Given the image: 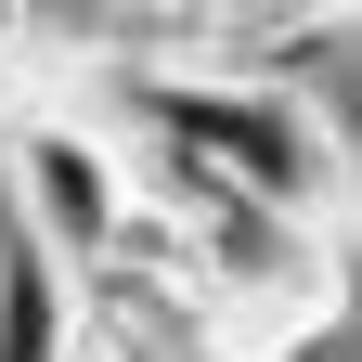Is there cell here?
Returning a JSON list of instances; mask_svg holds the SVG:
<instances>
[{
	"label": "cell",
	"mask_w": 362,
	"mask_h": 362,
	"mask_svg": "<svg viewBox=\"0 0 362 362\" xmlns=\"http://www.w3.org/2000/svg\"><path fill=\"white\" fill-rule=\"evenodd\" d=\"M90 117H104L117 143H168V156H194V168H220V181H246V194L285 207V220L349 233V129L310 117L298 90H272V78L104 52V65H90Z\"/></svg>",
	"instance_id": "cell-1"
},
{
	"label": "cell",
	"mask_w": 362,
	"mask_h": 362,
	"mask_svg": "<svg viewBox=\"0 0 362 362\" xmlns=\"http://www.w3.org/2000/svg\"><path fill=\"white\" fill-rule=\"evenodd\" d=\"M13 143H0V194H13V220L39 246H52L65 272L78 259H104L129 233V143L90 104H26V117H0Z\"/></svg>",
	"instance_id": "cell-2"
}]
</instances>
